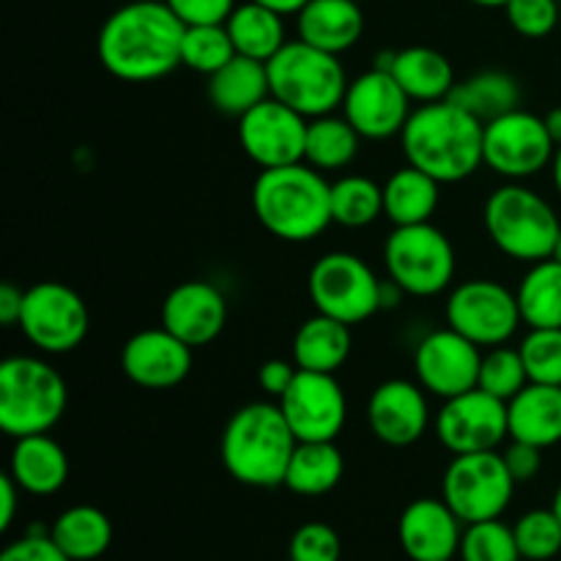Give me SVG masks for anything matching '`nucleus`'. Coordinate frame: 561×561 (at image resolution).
Here are the masks:
<instances>
[{"label": "nucleus", "mask_w": 561, "mask_h": 561, "mask_svg": "<svg viewBox=\"0 0 561 561\" xmlns=\"http://www.w3.org/2000/svg\"><path fill=\"white\" fill-rule=\"evenodd\" d=\"M184 31L164 0H126L99 31V64L124 82L162 80L181 66Z\"/></svg>", "instance_id": "1"}, {"label": "nucleus", "mask_w": 561, "mask_h": 561, "mask_svg": "<svg viewBox=\"0 0 561 561\" xmlns=\"http://www.w3.org/2000/svg\"><path fill=\"white\" fill-rule=\"evenodd\" d=\"M482 135L485 124L444 99L420 104L411 113L400 131V146L409 164L433 175L438 184H458L485 164Z\"/></svg>", "instance_id": "2"}, {"label": "nucleus", "mask_w": 561, "mask_h": 561, "mask_svg": "<svg viewBox=\"0 0 561 561\" xmlns=\"http://www.w3.org/2000/svg\"><path fill=\"white\" fill-rule=\"evenodd\" d=\"M252 211L274 239L305 244L334 222L332 184L307 162L261 170L252 184Z\"/></svg>", "instance_id": "3"}, {"label": "nucleus", "mask_w": 561, "mask_h": 561, "mask_svg": "<svg viewBox=\"0 0 561 561\" xmlns=\"http://www.w3.org/2000/svg\"><path fill=\"white\" fill-rule=\"evenodd\" d=\"M299 438L290 431L279 403H247L228 420L219 458L236 482L250 488L285 485Z\"/></svg>", "instance_id": "4"}, {"label": "nucleus", "mask_w": 561, "mask_h": 561, "mask_svg": "<svg viewBox=\"0 0 561 561\" xmlns=\"http://www.w3.org/2000/svg\"><path fill=\"white\" fill-rule=\"evenodd\" d=\"M69 405L64 376L42 356H9L0 365V427L25 438L49 433Z\"/></svg>", "instance_id": "5"}, {"label": "nucleus", "mask_w": 561, "mask_h": 561, "mask_svg": "<svg viewBox=\"0 0 561 561\" xmlns=\"http://www.w3.org/2000/svg\"><path fill=\"white\" fill-rule=\"evenodd\" d=\"M266 71L272 96L305 115L307 121L332 115L334 110L343 107L348 77L340 64V55L296 38L268 60Z\"/></svg>", "instance_id": "6"}, {"label": "nucleus", "mask_w": 561, "mask_h": 561, "mask_svg": "<svg viewBox=\"0 0 561 561\" xmlns=\"http://www.w3.org/2000/svg\"><path fill=\"white\" fill-rule=\"evenodd\" d=\"M485 230L493 244L520 263L553 257L561 222L551 203L520 181L499 186L485 203Z\"/></svg>", "instance_id": "7"}, {"label": "nucleus", "mask_w": 561, "mask_h": 561, "mask_svg": "<svg viewBox=\"0 0 561 561\" xmlns=\"http://www.w3.org/2000/svg\"><path fill=\"white\" fill-rule=\"evenodd\" d=\"M389 279L409 296L444 294L455 279V247L442 228L431 222L394 228L383 244Z\"/></svg>", "instance_id": "8"}, {"label": "nucleus", "mask_w": 561, "mask_h": 561, "mask_svg": "<svg viewBox=\"0 0 561 561\" xmlns=\"http://www.w3.org/2000/svg\"><path fill=\"white\" fill-rule=\"evenodd\" d=\"M383 279L354 252H329L318 257L307 277L316 312L356 327L381 310Z\"/></svg>", "instance_id": "9"}, {"label": "nucleus", "mask_w": 561, "mask_h": 561, "mask_svg": "<svg viewBox=\"0 0 561 561\" xmlns=\"http://www.w3.org/2000/svg\"><path fill=\"white\" fill-rule=\"evenodd\" d=\"M515 485L518 482L513 480L499 449L455 455L453 463L444 471L442 499L469 526L502 518L504 510L513 502Z\"/></svg>", "instance_id": "10"}, {"label": "nucleus", "mask_w": 561, "mask_h": 561, "mask_svg": "<svg viewBox=\"0 0 561 561\" xmlns=\"http://www.w3.org/2000/svg\"><path fill=\"white\" fill-rule=\"evenodd\" d=\"M20 329L27 343L42 354H69L88 337L91 316L75 288L44 279L25 290Z\"/></svg>", "instance_id": "11"}, {"label": "nucleus", "mask_w": 561, "mask_h": 561, "mask_svg": "<svg viewBox=\"0 0 561 561\" xmlns=\"http://www.w3.org/2000/svg\"><path fill=\"white\" fill-rule=\"evenodd\" d=\"M520 323L518 294L496 279H466L447 299V327L480 348L504 345Z\"/></svg>", "instance_id": "12"}, {"label": "nucleus", "mask_w": 561, "mask_h": 561, "mask_svg": "<svg viewBox=\"0 0 561 561\" xmlns=\"http://www.w3.org/2000/svg\"><path fill=\"white\" fill-rule=\"evenodd\" d=\"M553 153H557V142L548 135L546 118L540 115L518 107L485 124L482 157H485V168H491L502 179H531L553 162Z\"/></svg>", "instance_id": "13"}, {"label": "nucleus", "mask_w": 561, "mask_h": 561, "mask_svg": "<svg viewBox=\"0 0 561 561\" xmlns=\"http://www.w3.org/2000/svg\"><path fill=\"white\" fill-rule=\"evenodd\" d=\"M438 442L453 455L491 453L510 438L507 403L480 387L444 400L436 420Z\"/></svg>", "instance_id": "14"}, {"label": "nucleus", "mask_w": 561, "mask_h": 561, "mask_svg": "<svg viewBox=\"0 0 561 561\" xmlns=\"http://www.w3.org/2000/svg\"><path fill=\"white\" fill-rule=\"evenodd\" d=\"M307 124L301 113L268 96L239 118V142L261 170L305 162Z\"/></svg>", "instance_id": "15"}, {"label": "nucleus", "mask_w": 561, "mask_h": 561, "mask_svg": "<svg viewBox=\"0 0 561 561\" xmlns=\"http://www.w3.org/2000/svg\"><path fill=\"white\" fill-rule=\"evenodd\" d=\"M279 409L299 442H334L348 416L345 392L332 373H296Z\"/></svg>", "instance_id": "16"}, {"label": "nucleus", "mask_w": 561, "mask_h": 561, "mask_svg": "<svg viewBox=\"0 0 561 561\" xmlns=\"http://www.w3.org/2000/svg\"><path fill=\"white\" fill-rule=\"evenodd\" d=\"M482 348L455 329L431 332L414 354L416 381L436 398L449 400L469 392L480 381Z\"/></svg>", "instance_id": "17"}, {"label": "nucleus", "mask_w": 561, "mask_h": 561, "mask_svg": "<svg viewBox=\"0 0 561 561\" xmlns=\"http://www.w3.org/2000/svg\"><path fill=\"white\" fill-rule=\"evenodd\" d=\"M343 115L365 140H389L400 135L411 118V99L392 71L376 66L348 82Z\"/></svg>", "instance_id": "18"}, {"label": "nucleus", "mask_w": 561, "mask_h": 561, "mask_svg": "<svg viewBox=\"0 0 561 561\" xmlns=\"http://www.w3.org/2000/svg\"><path fill=\"white\" fill-rule=\"evenodd\" d=\"M192 345L175 337L164 327L142 329L131 334L121 351V370L142 389H173L190 376Z\"/></svg>", "instance_id": "19"}, {"label": "nucleus", "mask_w": 561, "mask_h": 561, "mask_svg": "<svg viewBox=\"0 0 561 561\" xmlns=\"http://www.w3.org/2000/svg\"><path fill=\"white\" fill-rule=\"evenodd\" d=\"M367 425L387 447H411L425 436L431 409L420 383L392 378L373 389L367 400Z\"/></svg>", "instance_id": "20"}, {"label": "nucleus", "mask_w": 561, "mask_h": 561, "mask_svg": "<svg viewBox=\"0 0 561 561\" xmlns=\"http://www.w3.org/2000/svg\"><path fill=\"white\" fill-rule=\"evenodd\" d=\"M228 323V301L217 285L186 279L162 301V327L192 348L214 343Z\"/></svg>", "instance_id": "21"}, {"label": "nucleus", "mask_w": 561, "mask_h": 561, "mask_svg": "<svg viewBox=\"0 0 561 561\" xmlns=\"http://www.w3.org/2000/svg\"><path fill=\"white\" fill-rule=\"evenodd\" d=\"M460 524L444 499H416L400 515V546L411 561L455 559L463 540Z\"/></svg>", "instance_id": "22"}, {"label": "nucleus", "mask_w": 561, "mask_h": 561, "mask_svg": "<svg viewBox=\"0 0 561 561\" xmlns=\"http://www.w3.org/2000/svg\"><path fill=\"white\" fill-rule=\"evenodd\" d=\"M376 66L392 71L411 102L420 104L444 102L458 85L449 58L433 47H405L400 53H387Z\"/></svg>", "instance_id": "23"}, {"label": "nucleus", "mask_w": 561, "mask_h": 561, "mask_svg": "<svg viewBox=\"0 0 561 561\" xmlns=\"http://www.w3.org/2000/svg\"><path fill=\"white\" fill-rule=\"evenodd\" d=\"M301 42L340 55L354 47L365 33V14L359 0H310L296 14Z\"/></svg>", "instance_id": "24"}, {"label": "nucleus", "mask_w": 561, "mask_h": 561, "mask_svg": "<svg viewBox=\"0 0 561 561\" xmlns=\"http://www.w3.org/2000/svg\"><path fill=\"white\" fill-rule=\"evenodd\" d=\"M9 474L14 477L22 493L53 496L69 480V455L47 433L14 438Z\"/></svg>", "instance_id": "25"}, {"label": "nucleus", "mask_w": 561, "mask_h": 561, "mask_svg": "<svg viewBox=\"0 0 561 561\" xmlns=\"http://www.w3.org/2000/svg\"><path fill=\"white\" fill-rule=\"evenodd\" d=\"M510 438L551 449L561 442V387L526 383L507 403Z\"/></svg>", "instance_id": "26"}, {"label": "nucleus", "mask_w": 561, "mask_h": 561, "mask_svg": "<svg viewBox=\"0 0 561 561\" xmlns=\"http://www.w3.org/2000/svg\"><path fill=\"white\" fill-rule=\"evenodd\" d=\"M206 91L214 110L241 118V115L250 113L252 107H257V104L272 96L266 64L236 55L230 64H225L222 69L208 77Z\"/></svg>", "instance_id": "27"}, {"label": "nucleus", "mask_w": 561, "mask_h": 561, "mask_svg": "<svg viewBox=\"0 0 561 561\" xmlns=\"http://www.w3.org/2000/svg\"><path fill=\"white\" fill-rule=\"evenodd\" d=\"M351 327L316 312L294 334V365L310 373H337L351 356Z\"/></svg>", "instance_id": "28"}, {"label": "nucleus", "mask_w": 561, "mask_h": 561, "mask_svg": "<svg viewBox=\"0 0 561 561\" xmlns=\"http://www.w3.org/2000/svg\"><path fill=\"white\" fill-rule=\"evenodd\" d=\"M438 192L442 184L433 175L422 173L414 164H405L394 170L383 184V217L394 228L431 222L438 208Z\"/></svg>", "instance_id": "29"}, {"label": "nucleus", "mask_w": 561, "mask_h": 561, "mask_svg": "<svg viewBox=\"0 0 561 561\" xmlns=\"http://www.w3.org/2000/svg\"><path fill=\"white\" fill-rule=\"evenodd\" d=\"M345 474L343 453L334 442H299L285 471V488L296 496H327Z\"/></svg>", "instance_id": "30"}, {"label": "nucleus", "mask_w": 561, "mask_h": 561, "mask_svg": "<svg viewBox=\"0 0 561 561\" xmlns=\"http://www.w3.org/2000/svg\"><path fill=\"white\" fill-rule=\"evenodd\" d=\"M449 102H455L460 110L474 115L480 124H491V121L518 110L520 85L507 71H477V75L466 77V80H460L453 88Z\"/></svg>", "instance_id": "31"}, {"label": "nucleus", "mask_w": 561, "mask_h": 561, "mask_svg": "<svg viewBox=\"0 0 561 561\" xmlns=\"http://www.w3.org/2000/svg\"><path fill=\"white\" fill-rule=\"evenodd\" d=\"M225 27L233 38L236 53L252 60H263V64H268L288 44L283 14L261 3H252V0L236 5Z\"/></svg>", "instance_id": "32"}, {"label": "nucleus", "mask_w": 561, "mask_h": 561, "mask_svg": "<svg viewBox=\"0 0 561 561\" xmlns=\"http://www.w3.org/2000/svg\"><path fill=\"white\" fill-rule=\"evenodd\" d=\"M49 537L71 561H93L107 553L113 542V524L99 507L77 504L58 515Z\"/></svg>", "instance_id": "33"}, {"label": "nucleus", "mask_w": 561, "mask_h": 561, "mask_svg": "<svg viewBox=\"0 0 561 561\" xmlns=\"http://www.w3.org/2000/svg\"><path fill=\"white\" fill-rule=\"evenodd\" d=\"M515 294L529 329H561V261L531 263Z\"/></svg>", "instance_id": "34"}, {"label": "nucleus", "mask_w": 561, "mask_h": 561, "mask_svg": "<svg viewBox=\"0 0 561 561\" xmlns=\"http://www.w3.org/2000/svg\"><path fill=\"white\" fill-rule=\"evenodd\" d=\"M362 135L351 126L345 115H321L307 124V146L305 162L310 168L329 173V170H343L359 153Z\"/></svg>", "instance_id": "35"}, {"label": "nucleus", "mask_w": 561, "mask_h": 561, "mask_svg": "<svg viewBox=\"0 0 561 561\" xmlns=\"http://www.w3.org/2000/svg\"><path fill=\"white\" fill-rule=\"evenodd\" d=\"M383 214V186L367 175H343L332 184V219L343 228H367Z\"/></svg>", "instance_id": "36"}, {"label": "nucleus", "mask_w": 561, "mask_h": 561, "mask_svg": "<svg viewBox=\"0 0 561 561\" xmlns=\"http://www.w3.org/2000/svg\"><path fill=\"white\" fill-rule=\"evenodd\" d=\"M233 38L225 25H190L181 38V66L211 77L236 58Z\"/></svg>", "instance_id": "37"}, {"label": "nucleus", "mask_w": 561, "mask_h": 561, "mask_svg": "<svg viewBox=\"0 0 561 561\" xmlns=\"http://www.w3.org/2000/svg\"><path fill=\"white\" fill-rule=\"evenodd\" d=\"M526 383H529V376H526L524 356H520L518 348L496 345L488 354H482L480 381H477L482 392L510 403Z\"/></svg>", "instance_id": "38"}, {"label": "nucleus", "mask_w": 561, "mask_h": 561, "mask_svg": "<svg viewBox=\"0 0 561 561\" xmlns=\"http://www.w3.org/2000/svg\"><path fill=\"white\" fill-rule=\"evenodd\" d=\"M460 559L463 561H520L515 531L499 518L469 524L460 540Z\"/></svg>", "instance_id": "39"}, {"label": "nucleus", "mask_w": 561, "mask_h": 561, "mask_svg": "<svg viewBox=\"0 0 561 561\" xmlns=\"http://www.w3.org/2000/svg\"><path fill=\"white\" fill-rule=\"evenodd\" d=\"M520 557L529 561H548L561 553V520L551 510H531L513 526Z\"/></svg>", "instance_id": "40"}, {"label": "nucleus", "mask_w": 561, "mask_h": 561, "mask_svg": "<svg viewBox=\"0 0 561 561\" xmlns=\"http://www.w3.org/2000/svg\"><path fill=\"white\" fill-rule=\"evenodd\" d=\"M518 351L531 383L561 387V329H529Z\"/></svg>", "instance_id": "41"}, {"label": "nucleus", "mask_w": 561, "mask_h": 561, "mask_svg": "<svg viewBox=\"0 0 561 561\" xmlns=\"http://www.w3.org/2000/svg\"><path fill=\"white\" fill-rule=\"evenodd\" d=\"M290 561H340L343 557V542H340L337 531L321 520H310V524L299 526L290 537L288 546Z\"/></svg>", "instance_id": "42"}, {"label": "nucleus", "mask_w": 561, "mask_h": 561, "mask_svg": "<svg viewBox=\"0 0 561 561\" xmlns=\"http://www.w3.org/2000/svg\"><path fill=\"white\" fill-rule=\"evenodd\" d=\"M504 11L513 31L524 38H546L559 25L557 0H510Z\"/></svg>", "instance_id": "43"}, {"label": "nucleus", "mask_w": 561, "mask_h": 561, "mask_svg": "<svg viewBox=\"0 0 561 561\" xmlns=\"http://www.w3.org/2000/svg\"><path fill=\"white\" fill-rule=\"evenodd\" d=\"M173 14L190 25H225L233 14L236 0H164Z\"/></svg>", "instance_id": "44"}, {"label": "nucleus", "mask_w": 561, "mask_h": 561, "mask_svg": "<svg viewBox=\"0 0 561 561\" xmlns=\"http://www.w3.org/2000/svg\"><path fill=\"white\" fill-rule=\"evenodd\" d=\"M0 561H71L55 546L53 537L42 529L27 531L22 540L11 542L3 553H0Z\"/></svg>", "instance_id": "45"}, {"label": "nucleus", "mask_w": 561, "mask_h": 561, "mask_svg": "<svg viewBox=\"0 0 561 561\" xmlns=\"http://www.w3.org/2000/svg\"><path fill=\"white\" fill-rule=\"evenodd\" d=\"M504 463H507L510 474H513L515 482H529L540 474L542 469V449L535 447V444L515 442L510 438V447L504 449Z\"/></svg>", "instance_id": "46"}, {"label": "nucleus", "mask_w": 561, "mask_h": 561, "mask_svg": "<svg viewBox=\"0 0 561 561\" xmlns=\"http://www.w3.org/2000/svg\"><path fill=\"white\" fill-rule=\"evenodd\" d=\"M296 373H299V367H296L294 362L268 359V362H263L261 370H257V383H261V389H266L272 398L279 400L290 389Z\"/></svg>", "instance_id": "47"}, {"label": "nucleus", "mask_w": 561, "mask_h": 561, "mask_svg": "<svg viewBox=\"0 0 561 561\" xmlns=\"http://www.w3.org/2000/svg\"><path fill=\"white\" fill-rule=\"evenodd\" d=\"M22 307H25V290L14 283L0 285V323L3 327H20Z\"/></svg>", "instance_id": "48"}, {"label": "nucleus", "mask_w": 561, "mask_h": 561, "mask_svg": "<svg viewBox=\"0 0 561 561\" xmlns=\"http://www.w3.org/2000/svg\"><path fill=\"white\" fill-rule=\"evenodd\" d=\"M20 493H22V488L16 485L14 477L11 474L0 477V502H3V507H0V529L3 531L14 524L16 499H20Z\"/></svg>", "instance_id": "49"}, {"label": "nucleus", "mask_w": 561, "mask_h": 561, "mask_svg": "<svg viewBox=\"0 0 561 561\" xmlns=\"http://www.w3.org/2000/svg\"><path fill=\"white\" fill-rule=\"evenodd\" d=\"M252 3H261V5H266V9L277 11V14L288 16V14H299V11L305 9L310 0H252Z\"/></svg>", "instance_id": "50"}, {"label": "nucleus", "mask_w": 561, "mask_h": 561, "mask_svg": "<svg viewBox=\"0 0 561 561\" xmlns=\"http://www.w3.org/2000/svg\"><path fill=\"white\" fill-rule=\"evenodd\" d=\"M542 118H546V126H548V135L553 137V142H561V107H553L551 113L548 115H542Z\"/></svg>", "instance_id": "51"}, {"label": "nucleus", "mask_w": 561, "mask_h": 561, "mask_svg": "<svg viewBox=\"0 0 561 561\" xmlns=\"http://www.w3.org/2000/svg\"><path fill=\"white\" fill-rule=\"evenodd\" d=\"M551 170H553V186H557V192L561 195V142L557 146V153H553Z\"/></svg>", "instance_id": "52"}, {"label": "nucleus", "mask_w": 561, "mask_h": 561, "mask_svg": "<svg viewBox=\"0 0 561 561\" xmlns=\"http://www.w3.org/2000/svg\"><path fill=\"white\" fill-rule=\"evenodd\" d=\"M469 3L482 5V9H504V5H507L510 0H469Z\"/></svg>", "instance_id": "53"}, {"label": "nucleus", "mask_w": 561, "mask_h": 561, "mask_svg": "<svg viewBox=\"0 0 561 561\" xmlns=\"http://www.w3.org/2000/svg\"><path fill=\"white\" fill-rule=\"evenodd\" d=\"M551 507H553V513H557V515H559V520H561V485L557 488V496H553V504H551Z\"/></svg>", "instance_id": "54"}, {"label": "nucleus", "mask_w": 561, "mask_h": 561, "mask_svg": "<svg viewBox=\"0 0 561 561\" xmlns=\"http://www.w3.org/2000/svg\"><path fill=\"white\" fill-rule=\"evenodd\" d=\"M553 257H557V261H561V236H559V241H557V252H553Z\"/></svg>", "instance_id": "55"}, {"label": "nucleus", "mask_w": 561, "mask_h": 561, "mask_svg": "<svg viewBox=\"0 0 561 561\" xmlns=\"http://www.w3.org/2000/svg\"><path fill=\"white\" fill-rule=\"evenodd\" d=\"M444 561H453V559H444Z\"/></svg>", "instance_id": "56"}, {"label": "nucleus", "mask_w": 561, "mask_h": 561, "mask_svg": "<svg viewBox=\"0 0 561 561\" xmlns=\"http://www.w3.org/2000/svg\"><path fill=\"white\" fill-rule=\"evenodd\" d=\"M131 3H137V0H131Z\"/></svg>", "instance_id": "57"}, {"label": "nucleus", "mask_w": 561, "mask_h": 561, "mask_svg": "<svg viewBox=\"0 0 561 561\" xmlns=\"http://www.w3.org/2000/svg\"><path fill=\"white\" fill-rule=\"evenodd\" d=\"M288 561H290V559H288Z\"/></svg>", "instance_id": "58"}]
</instances>
